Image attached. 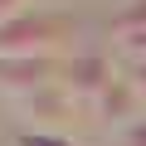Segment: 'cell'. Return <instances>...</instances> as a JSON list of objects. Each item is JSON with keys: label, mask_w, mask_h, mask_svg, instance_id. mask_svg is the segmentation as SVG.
Instances as JSON below:
<instances>
[{"label": "cell", "mask_w": 146, "mask_h": 146, "mask_svg": "<svg viewBox=\"0 0 146 146\" xmlns=\"http://www.w3.org/2000/svg\"><path fill=\"white\" fill-rule=\"evenodd\" d=\"M122 146H146V122H136V127L127 131V141H122Z\"/></svg>", "instance_id": "6da1fadb"}, {"label": "cell", "mask_w": 146, "mask_h": 146, "mask_svg": "<svg viewBox=\"0 0 146 146\" xmlns=\"http://www.w3.org/2000/svg\"><path fill=\"white\" fill-rule=\"evenodd\" d=\"M15 5H20V0H0V15H5V10H15Z\"/></svg>", "instance_id": "7a4b0ae2"}, {"label": "cell", "mask_w": 146, "mask_h": 146, "mask_svg": "<svg viewBox=\"0 0 146 146\" xmlns=\"http://www.w3.org/2000/svg\"><path fill=\"white\" fill-rule=\"evenodd\" d=\"M136 83H146V68H141V78H136Z\"/></svg>", "instance_id": "3957f363"}]
</instances>
